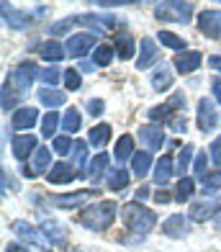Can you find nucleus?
<instances>
[{"label":"nucleus","mask_w":221,"mask_h":252,"mask_svg":"<svg viewBox=\"0 0 221 252\" xmlns=\"http://www.w3.org/2000/svg\"><path fill=\"white\" fill-rule=\"evenodd\" d=\"M72 252H98V250H93V247H72Z\"/></svg>","instance_id":"obj_53"},{"label":"nucleus","mask_w":221,"mask_h":252,"mask_svg":"<svg viewBox=\"0 0 221 252\" xmlns=\"http://www.w3.org/2000/svg\"><path fill=\"white\" fill-rule=\"evenodd\" d=\"M121 219H124L126 226H129V232L144 237V234H149V232L155 229L157 214L149 211L147 206H142L139 201H131V203H126L124 209H121Z\"/></svg>","instance_id":"obj_2"},{"label":"nucleus","mask_w":221,"mask_h":252,"mask_svg":"<svg viewBox=\"0 0 221 252\" xmlns=\"http://www.w3.org/2000/svg\"><path fill=\"white\" fill-rule=\"evenodd\" d=\"M39 72H41V70H39L33 62H21L16 70H10V75H8L5 83L13 88L18 95H23V93H29V90H31V85H33V80L39 77Z\"/></svg>","instance_id":"obj_5"},{"label":"nucleus","mask_w":221,"mask_h":252,"mask_svg":"<svg viewBox=\"0 0 221 252\" xmlns=\"http://www.w3.org/2000/svg\"><path fill=\"white\" fill-rule=\"evenodd\" d=\"M198 29L203 36L208 39H219L221 36V10H201L198 13Z\"/></svg>","instance_id":"obj_9"},{"label":"nucleus","mask_w":221,"mask_h":252,"mask_svg":"<svg viewBox=\"0 0 221 252\" xmlns=\"http://www.w3.org/2000/svg\"><path fill=\"white\" fill-rule=\"evenodd\" d=\"M90 196H93V193L83 188V190H75V193H62V196H54L52 203L60 206V209H77V206H83Z\"/></svg>","instance_id":"obj_21"},{"label":"nucleus","mask_w":221,"mask_h":252,"mask_svg":"<svg viewBox=\"0 0 221 252\" xmlns=\"http://www.w3.org/2000/svg\"><path fill=\"white\" fill-rule=\"evenodd\" d=\"M80 70H75V67H69V70H64V88L67 90H80Z\"/></svg>","instance_id":"obj_42"},{"label":"nucleus","mask_w":221,"mask_h":252,"mask_svg":"<svg viewBox=\"0 0 221 252\" xmlns=\"http://www.w3.org/2000/svg\"><path fill=\"white\" fill-rule=\"evenodd\" d=\"M149 85L155 88V93H165V90H170V85H172V67L167 62H159L155 67L152 77H149Z\"/></svg>","instance_id":"obj_17"},{"label":"nucleus","mask_w":221,"mask_h":252,"mask_svg":"<svg viewBox=\"0 0 221 252\" xmlns=\"http://www.w3.org/2000/svg\"><path fill=\"white\" fill-rule=\"evenodd\" d=\"M157 39L165 44L167 49H178V54H183L185 52V41L180 39V36H175V33H170V31H159L157 33Z\"/></svg>","instance_id":"obj_37"},{"label":"nucleus","mask_w":221,"mask_h":252,"mask_svg":"<svg viewBox=\"0 0 221 252\" xmlns=\"http://www.w3.org/2000/svg\"><path fill=\"white\" fill-rule=\"evenodd\" d=\"M39 77H41V83H44V88H54L60 80L64 77L62 72H60V67H54V64H49V67H44V70L39 72Z\"/></svg>","instance_id":"obj_36"},{"label":"nucleus","mask_w":221,"mask_h":252,"mask_svg":"<svg viewBox=\"0 0 221 252\" xmlns=\"http://www.w3.org/2000/svg\"><path fill=\"white\" fill-rule=\"evenodd\" d=\"M41 232L49 237V242H52L54 247H64V245H67V229H64L60 221L44 219V221H41Z\"/></svg>","instance_id":"obj_19"},{"label":"nucleus","mask_w":221,"mask_h":252,"mask_svg":"<svg viewBox=\"0 0 221 252\" xmlns=\"http://www.w3.org/2000/svg\"><path fill=\"white\" fill-rule=\"evenodd\" d=\"M208 64H211V70H216L221 75V54H214V57H208Z\"/></svg>","instance_id":"obj_48"},{"label":"nucleus","mask_w":221,"mask_h":252,"mask_svg":"<svg viewBox=\"0 0 221 252\" xmlns=\"http://www.w3.org/2000/svg\"><path fill=\"white\" fill-rule=\"evenodd\" d=\"M10 232H13L21 242L31 245L33 250H39V252H52V247H54V245L49 242V237L41 232V226H33V224L23 221V219L10 221Z\"/></svg>","instance_id":"obj_4"},{"label":"nucleus","mask_w":221,"mask_h":252,"mask_svg":"<svg viewBox=\"0 0 221 252\" xmlns=\"http://www.w3.org/2000/svg\"><path fill=\"white\" fill-rule=\"evenodd\" d=\"M149 167H152V155H149V152H136L131 157V173L136 178H144L149 173Z\"/></svg>","instance_id":"obj_27"},{"label":"nucleus","mask_w":221,"mask_h":252,"mask_svg":"<svg viewBox=\"0 0 221 252\" xmlns=\"http://www.w3.org/2000/svg\"><path fill=\"white\" fill-rule=\"evenodd\" d=\"M159 57V49L152 36H144L139 41V57H136V70H147V67H152L155 60Z\"/></svg>","instance_id":"obj_14"},{"label":"nucleus","mask_w":221,"mask_h":252,"mask_svg":"<svg viewBox=\"0 0 221 252\" xmlns=\"http://www.w3.org/2000/svg\"><path fill=\"white\" fill-rule=\"evenodd\" d=\"M64 54H67V49L62 47L60 41H54V39L41 41V44H39V57H41L44 62H49V64H57Z\"/></svg>","instance_id":"obj_22"},{"label":"nucleus","mask_w":221,"mask_h":252,"mask_svg":"<svg viewBox=\"0 0 221 252\" xmlns=\"http://www.w3.org/2000/svg\"><path fill=\"white\" fill-rule=\"evenodd\" d=\"M72 136H54V142H52V147H54V152L57 155H69V152H72Z\"/></svg>","instance_id":"obj_41"},{"label":"nucleus","mask_w":221,"mask_h":252,"mask_svg":"<svg viewBox=\"0 0 221 252\" xmlns=\"http://www.w3.org/2000/svg\"><path fill=\"white\" fill-rule=\"evenodd\" d=\"M39 150V144H36V136L33 134H18L13 136V157L16 159H26V157H33Z\"/></svg>","instance_id":"obj_16"},{"label":"nucleus","mask_w":221,"mask_h":252,"mask_svg":"<svg viewBox=\"0 0 221 252\" xmlns=\"http://www.w3.org/2000/svg\"><path fill=\"white\" fill-rule=\"evenodd\" d=\"M162 232H165L167 237H172V239H183L190 232V219L185 214H172L170 219L162 224Z\"/></svg>","instance_id":"obj_12"},{"label":"nucleus","mask_w":221,"mask_h":252,"mask_svg":"<svg viewBox=\"0 0 221 252\" xmlns=\"http://www.w3.org/2000/svg\"><path fill=\"white\" fill-rule=\"evenodd\" d=\"M60 124H62L60 121V113H57V111H46V116L41 119V136H44V139H52Z\"/></svg>","instance_id":"obj_33"},{"label":"nucleus","mask_w":221,"mask_h":252,"mask_svg":"<svg viewBox=\"0 0 221 252\" xmlns=\"http://www.w3.org/2000/svg\"><path fill=\"white\" fill-rule=\"evenodd\" d=\"M201 62H203L201 52H183V54H175V70H178L180 75L195 72V70L201 67Z\"/></svg>","instance_id":"obj_18"},{"label":"nucleus","mask_w":221,"mask_h":252,"mask_svg":"<svg viewBox=\"0 0 221 252\" xmlns=\"http://www.w3.org/2000/svg\"><path fill=\"white\" fill-rule=\"evenodd\" d=\"M80 173L72 167V165H67V162H57L49 173H46V180L49 183H57V186H64V183H72Z\"/></svg>","instance_id":"obj_20"},{"label":"nucleus","mask_w":221,"mask_h":252,"mask_svg":"<svg viewBox=\"0 0 221 252\" xmlns=\"http://www.w3.org/2000/svg\"><path fill=\"white\" fill-rule=\"evenodd\" d=\"M93 67H95V64H90V62H83V64H80V72H93Z\"/></svg>","instance_id":"obj_52"},{"label":"nucleus","mask_w":221,"mask_h":252,"mask_svg":"<svg viewBox=\"0 0 221 252\" xmlns=\"http://www.w3.org/2000/svg\"><path fill=\"white\" fill-rule=\"evenodd\" d=\"M219 211H221V203H219V201H214V198H203V201L190 203L188 219L195 221V224H203V221H208V219H214Z\"/></svg>","instance_id":"obj_8"},{"label":"nucleus","mask_w":221,"mask_h":252,"mask_svg":"<svg viewBox=\"0 0 221 252\" xmlns=\"http://www.w3.org/2000/svg\"><path fill=\"white\" fill-rule=\"evenodd\" d=\"M155 18L167 21V24H190L193 3H185V0H162V3L155 5Z\"/></svg>","instance_id":"obj_3"},{"label":"nucleus","mask_w":221,"mask_h":252,"mask_svg":"<svg viewBox=\"0 0 221 252\" xmlns=\"http://www.w3.org/2000/svg\"><path fill=\"white\" fill-rule=\"evenodd\" d=\"M193 147L190 144H185L183 147V150H180V157H178V165H175V173L178 175H183L185 173V170H188V165H190V159H193Z\"/></svg>","instance_id":"obj_39"},{"label":"nucleus","mask_w":221,"mask_h":252,"mask_svg":"<svg viewBox=\"0 0 221 252\" xmlns=\"http://www.w3.org/2000/svg\"><path fill=\"white\" fill-rule=\"evenodd\" d=\"M136 152H134V139L129 134H124L119 142H116V147H113V157L119 159V162H126V159H131Z\"/></svg>","instance_id":"obj_26"},{"label":"nucleus","mask_w":221,"mask_h":252,"mask_svg":"<svg viewBox=\"0 0 221 252\" xmlns=\"http://www.w3.org/2000/svg\"><path fill=\"white\" fill-rule=\"evenodd\" d=\"M201 188H203V193H216V190H221V173L216 170V173H208L203 180H201Z\"/></svg>","instance_id":"obj_38"},{"label":"nucleus","mask_w":221,"mask_h":252,"mask_svg":"<svg viewBox=\"0 0 221 252\" xmlns=\"http://www.w3.org/2000/svg\"><path fill=\"white\" fill-rule=\"evenodd\" d=\"M155 198H157L159 203H167L170 198H175V196H167V190H159V193H155Z\"/></svg>","instance_id":"obj_50"},{"label":"nucleus","mask_w":221,"mask_h":252,"mask_svg":"<svg viewBox=\"0 0 221 252\" xmlns=\"http://www.w3.org/2000/svg\"><path fill=\"white\" fill-rule=\"evenodd\" d=\"M147 116H149V121H170L172 119V111H170V106H155V108H149L147 111Z\"/></svg>","instance_id":"obj_40"},{"label":"nucleus","mask_w":221,"mask_h":252,"mask_svg":"<svg viewBox=\"0 0 221 252\" xmlns=\"http://www.w3.org/2000/svg\"><path fill=\"white\" fill-rule=\"evenodd\" d=\"M39 100L44 103L46 108H60V106H64V100H67V95L62 93V90H54V88H44V90H39Z\"/></svg>","instance_id":"obj_25"},{"label":"nucleus","mask_w":221,"mask_h":252,"mask_svg":"<svg viewBox=\"0 0 221 252\" xmlns=\"http://www.w3.org/2000/svg\"><path fill=\"white\" fill-rule=\"evenodd\" d=\"M5 252H31V250H26L23 245H16V242H10V245L5 247Z\"/></svg>","instance_id":"obj_49"},{"label":"nucleus","mask_w":221,"mask_h":252,"mask_svg":"<svg viewBox=\"0 0 221 252\" xmlns=\"http://www.w3.org/2000/svg\"><path fill=\"white\" fill-rule=\"evenodd\" d=\"M103 108H106V103H103L100 98H90L88 100V113H90V116H100Z\"/></svg>","instance_id":"obj_46"},{"label":"nucleus","mask_w":221,"mask_h":252,"mask_svg":"<svg viewBox=\"0 0 221 252\" xmlns=\"http://www.w3.org/2000/svg\"><path fill=\"white\" fill-rule=\"evenodd\" d=\"M147 196H149V188H139V190H136V198H139V201H144Z\"/></svg>","instance_id":"obj_51"},{"label":"nucleus","mask_w":221,"mask_h":252,"mask_svg":"<svg viewBox=\"0 0 221 252\" xmlns=\"http://www.w3.org/2000/svg\"><path fill=\"white\" fill-rule=\"evenodd\" d=\"M116 214H119V206L113 201H98V203H90L83 209L80 214V224L90 232H106V229L116 221Z\"/></svg>","instance_id":"obj_1"},{"label":"nucleus","mask_w":221,"mask_h":252,"mask_svg":"<svg viewBox=\"0 0 221 252\" xmlns=\"http://www.w3.org/2000/svg\"><path fill=\"white\" fill-rule=\"evenodd\" d=\"M113 49H116V54H119L121 57V60H131V57H134V39L129 36V33H119V36H116L113 39Z\"/></svg>","instance_id":"obj_24"},{"label":"nucleus","mask_w":221,"mask_h":252,"mask_svg":"<svg viewBox=\"0 0 221 252\" xmlns=\"http://www.w3.org/2000/svg\"><path fill=\"white\" fill-rule=\"evenodd\" d=\"M193 193H195V180H193V178H180L172 196H175L178 203H185V201H190Z\"/></svg>","instance_id":"obj_28"},{"label":"nucleus","mask_w":221,"mask_h":252,"mask_svg":"<svg viewBox=\"0 0 221 252\" xmlns=\"http://www.w3.org/2000/svg\"><path fill=\"white\" fill-rule=\"evenodd\" d=\"M113 54H116V49L111 47V44H98V49L93 52V64H95V67H106V64L113 62Z\"/></svg>","instance_id":"obj_31"},{"label":"nucleus","mask_w":221,"mask_h":252,"mask_svg":"<svg viewBox=\"0 0 221 252\" xmlns=\"http://www.w3.org/2000/svg\"><path fill=\"white\" fill-rule=\"evenodd\" d=\"M208 152H211V162H214V167L221 170V136H216V139L211 142Z\"/></svg>","instance_id":"obj_44"},{"label":"nucleus","mask_w":221,"mask_h":252,"mask_svg":"<svg viewBox=\"0 0 221 252\" xmlns=\"http://www.w3.org/2000/svg\"><path fill=\"white\" fill-rule=\"evenodd\" d=\"M108 162H111V157L106 155V152H100V155H95L88 162V178L93 180V183H98L100 178H103V173L108 170Z\"/></svg>","instance_id":"obj_23"},{"label":"nucleus","mask_w":221,"mask_h":252,"mask_svg":"<svg viewBox=\"0 0 221 252\" xmlns=\"http://www.w3.org/2000/svg\"><path fill=\"white\" fill-rule=\"evenodd\" d=\"M211 90H214L216 103H221V80H219V77H214V80H211Z\"/></svg>","instance_id":"obj_47"},{"label":"nucleus","mask_w":221,"mask_h":252,"mask_svg":"<svg viewBox=\"0 0 221 252\" xmlns=\"http://www.w3.org/2000/svg\"><path fill=\"white\" fill-rule=\"evenodd\" d=\"M139 142L147 147V152H157L162 144H165V131L159 129V126L149 124V126H142L139 129Z\"/></svg>","instance_id":"obj_15"},{"label":"nucleus","mask_w":221,"mask_h":252,"mask_svg":"<svg viewBox=\"0 0 221 252\" xmlns=\"http://www.w3.org/2000/svg\"><path fill=\"white\" fill-rule=\"evenodd\" d=\"M170 178H172V159L170 157L157 159V165H155V183H157V186H165V183H170Z\"/></svg>","instance_id":"obj_30"},{"label":"nucleus","mask_w":221,"mask_h":252,"mask_svg":"<svg viewBox=\"0 0 221 252\" xmlns=\"http://www.w3.org/2000/svg\"><path fill=\"white\" fill-rule=\"evenodd\" d=\"M39 124V111L33 106H21L18 111H13V119H10V126L16 131H29Z\"/></svg>","instance_id":"obj_10"},{"label":"nucleus","mask_w":221,"mask_h":252,"mask_svg":"<svg viewBox=\"0 0 221 252\" xmlns=\"http://www.w3.org/2000/svg\"><path fill=\"white\" fill-rule=\"evenodd\" d=\"M64 49L69 57H75V60H83L88 52H95V33H72V36L67 39Z\"/></svg>","instance_id":"obj_7"},{"label":"nucleus","mask_w":221,"mask_h":252,"mask_svg":"<svg viewBox=\"0 0 221 252\" xmlns=\"http://www.w3.org/2000/svg\"><path fill=\"white\" fill-rule=\"evenodd\" d=\"M195 124H198V131H203V134H211V131L219 129V111H216V106L208 98H201L198 100Z\"/></svg>","instance_id":"obj_6"},{"label":"nucleus","mask_w":221,"mask_h":252,"mask_svg":"<svg viewBox=\"0 0 221 252\" xmlns=\"http://www.w3.org/2000/svg\"><path fill=\"white\" fill-rule=\"evenodd\" d=\"M193 170H195V178L198 180H203L208 173H206V155L203 152H195V165H193Z\"/></svg>","instance_id":"obj_45"},{"label":"nucleus","mask_w":221,"mask_h":252,"mask_svg":"<svg viewBox=\"0 0 221 252\" xmlns=\"http://www.w3.org/2000/svg\"><path fill=\"white\" fill-rule=\"evenodd\" d=\"M10 88L8 83L3 85V111H10V108H16V103H18V93H10ZM18 111V108H16Z\"/></svg>","instance_id":"obj_43"},{"label":"nucleus","mask_w":221,"mask_h":252,"mask_svg":"<svg viewBox=\"0 0 221 252\" xmlns=\"http://www.w3.org/2000/svg\"><path fill=\"white\" fill-rule=\"evenodd\" d=\"M54 165H52V150H46V147H39L36 150V155L31 157V165H29V170L23 175L26 178H36V175H41V173H49Z\"/></svg>","instance_id":"obj_13"},{"label":"nucleus","mask_w":221,"mask_h":252,"mask_svg":"<svg viewBox=\"0 0 221 252\" xmlns=\"http://www.w3.org/2000/svg\"><path fill=\"white\" fill-rule=\"evenodd\" d=\"M80 124H83L80 111L77 108H69L64 116H62V131H67V136H72L75 131H80Z\"/></svg>","instance_id":"obj_32"},{"label":"nucleus","mask_w":221,"mask_h":252,"mask_svg":"<svg viewBox=\"0 0 221 252\" xmlns=\"http://www.w3.org/2000/svg\"><path fill=\"white\" fill-rule=\"evenodd\" d=\"M3 18H5V24H8V29H13V31H26L29 26H31V13H26V10H18V8H13V5H8V3H3Z\"/></svg>","instance_id":"obj_11"},{"label":"nucleus","mask_w":221,"mask_h":252,"mask_svg":"<svg viewBox=\"0 0 221 252\" xmlns=\"http://www.w3.org/2000/svg\"><path fill=\"white\" fill-rule=\"evenodd\" d=\"M69 155H72V167L80 173V170L85 167V162H88V144L77 139V142L72 144V152H69Z\"/></svg>","instance_id":"obj_34"},{"label":"nucleus","mask_w":221,"mask_h":252,"mask_svg":"<svg viewBox=\"0 0 221 252\" xmlns=\"http://www.w3.org/2000/svg\"><path fill=\"white\" fill-rule=\"evenodd\" d=\"M126 186H129V173H126L124 167H116L113 173L108 175V188L116 193V190H124Z\"/></svg>","instance_id":"obj_35"},{"label":"nucleus","mask_w":221,"mask_h":252,"mask_svg":"<svg viewBox=\"0 0 221 252\" xmlns=\"http://www.w3.org/2000/svg\"><path fill=\"white\" fill-rule=\"evenodd\" d=\"M111 139V126L108 124H98V126H93L90 134H88V142L93 147H106V142Z\"/></svg>","instance_id":"obj_29"}]
</instances>
